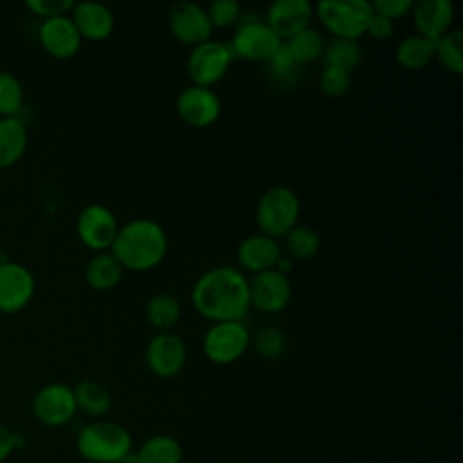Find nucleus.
Here are the masks:
<instances>
[{
  "mask_svg": "<svg viewBox=\"0 0 463 463\" xmlns=\"http://www.w3.org/2000/svg\"><path fill=\"white\" fill-rule=\"evenodd\" d=\"M192 304L212 322H242L251 307L248 279L233 266L210 268L194 282Z\"/></svg>",
  "mask_w": 463,
  "mask_h": 463,
  "instance_id": "1",
  "label": "nucleus"
},
{
  "mask_svg": "<svg viewBox=\"0 0 463 463\" xmlns=\"http://www.w3.org/2000/svg\"><path fill=\"white\" fill-rule=\"evenodd\" d=\"M434 58L449 72H463V33L459 29H449L436 40Z\"/></svg>",
  "mask_w": 463,
  "mask_h": 463,
  "instance_id": "28",
  "label": "nucleus"
},
{
  "mask_svg": "<svg viewBox=\"0 0 463 463\" xmlns=\"http://www.w3.org/2000/svg\"><path fill=\"white\" fill-rule=\"evenodd\" d=\"M34 277L20 262H0V311L16 313L24 309L34 295Z\"/></svg>",
  "mask_w": 463,
  "mask_h": 463,
  "instance_id": "14",
  "label": "nucleus"
},
{
  "mask_svg": "<svg viewBox=\"0 0 463 463\" xmlns=\"http://www.w3.org/2000/svg\"><path fill=\"white\" fill-rule=\"evenodd\" d=\"M351 87V72L340 67L324 65L318 76V89L329 98L344 96Z\"/></svg>",
  "mask_w": 463,
  "mask_h": 463,
  "instance_id": "33",
  "label": "nucleus"
},
{
  "mask_svg": "<svg viewBox=\"0 0 463 463\" xmlns=\"http://www.w3.org/2000/svg\"><path fill=\"white\" fill-rule=\"evenodd\" d=\"M313 18V4L307 0H275L266 11L264 22L284 40L309 27Z\"/></svg>",
  "mask_w": 463,
  "mask_h": 463,
  "instance_id": "16",
  "label": "nucleus"
},
{
  "mask_svg": "<svg viewBox=\"0 0 463 463\" xmlns=\"http://www.w3.org/2000/svg\"><path fill=\"white\" fill-rule=\"evenodd\" d=\"M237 29L228 42L233 58H244L248 61H257V63H268L284 40H280L275 31L260 20L257 14H251L248 18H239Z\"/></svg>",
  "mask_w": 463,
  "mask_h": 463,
  "instance_id": "6",
  "label": "nucleus"
},
{
  "mask_svg": "<svg viewBox=\"0 0 463 463\" xmlns=\"http://www.w3.org/2000/svg\"><path fill=\"white\" fill-rule=\"evenodd\" d=\"M166 20L172 36L188 47H195L210 40L213 31L206 9L192 0L172 4Z\"/></svg>",
  "mask_w": 463,
  "mask_h": 463,
  "instance_id": "9",
  "label": "nucleus"
},
{
  "mask_svg": "<svg viewBox=\"0 0 463 463\" xmlns=\"http://www.w3.org/2000/svg\"><path fill=\"white\" fill-rule=\"evenodd\" d=\"M76 450L90 463H118L132 452V436L119 423L96 420L78 432Z\"/></svg>",
  "mask_w": 463,
  "mask_h": 463,
  "instance_id": "3",
  "label": "nucleus"
},
{
  "mask_svg": "<svg viewBox=\"0 0 463 463\" xmlns=\"http://www.w3.org/2000/svg\"><path fill=\"white\" fill-rule=\"evenodd\" d=\"M177 116L190 127H210L221 116V99L208 87L190 85L175 99Z\"/></svg>",
  "mask_w": 463,
  "mask_h": 463,
  "instance_id": "15",
  "label": "nucleus"
},
{
  "mask_svg": "<svg viewBox=\"0 0 463 463\" xmlns=\"http://www.w3.org/2000/svg\"><path fill=\"white\" fill-rule=\"evenodd\" d=\"M76 412L72 387L65 383H47L40 387L33 398V414L45 427H61L69 423Z\"/></svg>",
  "mask_w": 463,
  "mask_h": 463,
  "instance_id": "11",
  "label": "nucleus"
},
{
  "mask_svg": "<svg viewBox=\"0 0 463 463\" xmlns=\"http://www.w3.org/2000/svg\"><path fill=\"white\" fill-rule=\"evenodd\" d=\"M250 344L262 358H279L286 349V336L275 326H262L250 338Z\"/></svg>",
  "mask_w": 463,
  "mask_h": 463,
  "instance_id": "32",
  "label": "nucleus"
},
{
  "mask_svg": "<svg viewBox=\"0 0 463 463\" xmlns=\"http://www.w3.org/2000/svg\"><path fill=\"white\" fill-rule=\"evenodd\" d=\"M313 11L335 38L344 40L364 36L374 13L369 0H320Z\"/></svg>",
  "mask_w": 463,
  "mask_h": 463,
  "instance_id": "5",
  "label": "nucleus"
},
{
  "mask_svg": "<svg viewBox=\"0 0 463 463\" xmlns=\"http://www.w3.org/2000/svg\"><path fill=\"white\" fill-rule=\"evenodd\" d=\"M280 257H282V248L279 241L264 233L248 235L237 246L239 264L251 273L273 269Z\"/></svg>",
  "mask_w": 463,
  "mask_h": 463,
  "instance_id": "18",
  "label": "nucleus"
},
{
  "mask_svg": "<svg viewBox=\"0 0 463 463\" xmlns=\"http://www.w3.org/2000/svg\"><path fill=\"white\" fill-rule=\"evenodd\" d=\"M208 13V18L212 22V27H232L239 22L241 14H242V9L239 5V2L235 0H215L208 5L206 9Z\"/></svg>",
  "mask_w": 463,
  "mask_h": 463,
  "instance_id": "35",
  "label": "nucleus"
},
{
  "mask_svg": "<svg viewBox=\"0 0 463 463\" xmlns=\"http://www.w3.org/2000/svg\"><path fill=\"white\" fill-rule=\"evenodd\" d=\"M76 409L90 418H101L109 412L112 396L109 389L96 380H81L76 387H72Z\"/></svg>",
  "mask_w": 463,
  "mask_h": 463,
  "instance_id": "23",
  "label": "nucleus"
},
{
  "mask_svg": "<svg viewBox=\"0 0 463 463\" xmlns=\"http://www.w3.org/2000/svg\"><path fill=\"white\" fill-rule=\"evenodd\" d=\"M248 295L251 307L262 313H279L291 300L289 277L277 269L253 273L248 279Z\"/></svg>",
  "mask_w": 463,
  "mask_h": 463,
  "instance_id": "12",
  "label": "nucleus"
},
{
  "mask_svg": "<svg viewBox=\"0 0 463 463\" xmlns=\"http://www.w3.org/2000/svg\"><path fill=\"white\" fill-rule=\"evenodd\" d=\"M286 250L291 259L307 260L315 257L320 248V237L315 228L306 224H297L286 235Z\"/></svg>",
  "mask_w": 463,
  "mask_h": 463,
  "instance_id": "30",
  "label": "nucleus"
},
{
  "mask_svg": "<svg viewBox=\"0 0 463 463\" xmlns=\"http://www.w3.org/2000/svg\"><path fill=\"white\" fill-rule=\"evenodd\" d=\"M145 317L148 324L159 333L170 331L181 318V302L172 293H156L145 306Z\"/></svg>",
  "mask_w": 463,
  "mask_h": 463,
  "instance_id": "24",
  "label": "nucleus"
},
{
  "mask_svg": "<svg viewBox=\"0 0 463 463\" xmlns=\"http://www.w3.org/2000/svg\"><path fill=\"white\" fill-rule=\"evenodd\" d=\"M123 266L110 251L96 253L85 266V280L96 291H109L123 279Z\"/></svg>",
  "mask_w": 463,
  "mask_h": 463,
  "instance_id": "21",
  "label": "nucleus"
},
{
  "mask_svg": "<svg viewBox=\"0 0 463 463\" xmlns=\"http://www.w3.org/2000/svg\"><path fill=\"white\" fill-rule=\"evenodd\" d=\"M289 52L295 56V60L304 67L306 63H311L318 58H322L324 47H326V40L322 36V33L315 27H306L300 33H297L295 36H291L286 42Z\"/></svg>",
  "mask_w": 463,
  "mask_h": 463,
  "instance_id": "27",
  "label": "nucleus"
},
{
  "mask_svg": "<svg viewBox=\"0 0 463 463\" xmlns=\"http://www.w3.org/2000/svg\"><path fill=\"white\" fill-rule=\"evenodd\" d=\"M412 22L418 29V34L430 40H438L449 29H452L454 5L450 0H421L414 2Z\"/></svg>",
  "mask_w": 463,
  "mask_h": 463,
  "instance_id": "20",
  "label": "nucleus"
},
{
  "mask_svg": "<svg viewBox=\"0 0 463 463\" xmlns=\"http://www.w3.org/2000/svg\"><path fill=\"white\" fill-rule=\"evenodd\" d=\"M300 215L298 195L284 184L268 188L257 201L255 221L260 233L273 239L284 237L291 228L297 226Z\"/></svg>",
  "mask_w": 463,
  "mask_h": 463,
  "instance_id": "4",
  "label": "nucleus"
},
{
  "mask_svg": "<svg viewBox=\"0 0 463 463\" xmlns=\"http://www.w3.org/2000/svg\"><path fill=\"white\" fill-rule=\"evenodd\" d=\"M434 47H436V40H430L416 33L403 38L398 43L394 56L402 67L416 71V69H423L432 61Z\"/></svg>",
  "mask_w": 463,
  "mask_h": 463,
  "instance_id": "25",
  "label": "nucleus"
},
{
  "mask_svg": "<svg viewBox=\"0 0 463 463\" xmlns=\"http://www.w3.org/2000/svg\"><path fill=\"white\" fill-rule=\"evenodd\" d=\"M118 463H137V459H136V452H130V454H127L123 459H119Z\"/></svg>",
  "mask_w": 463,
  "mask_h": 463,
  "instance_id": "40",
  "label": "nucleus"
},
{
  "mask_svg": "<svg viewBox=\"0 0 463 463\" xmlns=\"http://www.w3.org/2000/svg\"><path fill=\"white\" fill-rule=\"evenodd\" d=\"M232 60L233 54L228 42L206 40L192 47L186 60V74L192 85L212 89V85L219 83L226 76Z\"/></svg>",
  "mask_w": 463,
  "mask_h": 463,
  "instance_id": "7",
  "label": "nucleus"
},
{
  "mask_svg": "<svg viewBox=\"0 0 463 463\" xmlns=\"http://www.w3.org/2000/svg\"><path fill=\"white\" fill-rule=\"evenodd\" d=\"M24 103L22 81L9 71H0V118L14 116Z\"/></svg>",
  "mask_w": 463,
  "mask_h": 463,
  "instance_id": "31",
  "label": "nucleus"
},
{
  "mask_svg": "<svg viewBox=\"0 0 463 463\" xmlns=\"http://www.w3.org/2000/svg\"><path fill=\"white\" fill-rule=\"evenodd\" d=\"M38 38L42 47L58 60L72 58L81 45V36L69 14L43 20L38 29Z\"/></svg>",
  "mask_w": 463,
  "mask_h": 463,
  "instance_id": "17",
  "label": "nucleus"
},
{
  "mask_svg": "<svg viewBox=\"0 0 463 463\" xmlns=\"http://www.w3.org/2000/svg\"><path fill=\"white\" fill-rule=\"evenodd\" d=\"M145 362L152 374L159 378H174L186 364V345L181 336L170 331L157 333L146 344Z\"/></svg>",
  "mask_w": 463,
  "mask_h": 463,
  "instance_id": "13",
  "label": "nucleus"
},
{
  "mask_svg": "<svg viewBox=\"0 0 463 463\" xmlns=\"http://www.w3.org/2000/svg\"><path fill=\"white\" fill-rule=\"evenodd\" d=\"M118 230L119 224L116 215L112 213V210L99 203H90L78 213V237L87 248L94 250L96 253L110 250Z\"/></svg>",
  "mask_w": 463,
  "mask_h": 463,
  "instance_id": "10",
  "label": "nucleus"
},
{
  "mask_svg": "<svg viewBox=\"0 0 463 463\" xmlns=\"http://www.w3.org/2000/svg\"><path fill=\"white\" fill-rule=\"evenodd\" d=\"M392 33H394V22L373 13V16L367 24L365 34H369L374 40H387L392 36Z\"/></svg>",
  "mask_w": 463,
  "mask_h": 463,
  "instance_id": "39",
  "label": "nucleus"
},
{
  "mask_svg": "<svg viewBox=\"0 0 463 463\" xmlns=\"http://www.w3.org/2000/svg\"><path fill=\"white\" fill-rule=\"evenodd\" d=\"M74 0H27L25 7L31 9L34 14L42 16L43 20L54 16H65L72 11Z\"/></svg>",
  "mask_w": 463,
  "mask_h": 463,
  "instance_id": "36",
  "label": "nucleus"
},
{
  "mask_svg": "<svg viewBox=\"0 0 463 463\" xmlns=\"http://www.w3.org/2000/svg\"><path fill=\"white\" fill-rule=\"evenodd\" d=\"M322 58L326 65L340 67L351 72L362 61V47L358 40L333 38L331 42H326Z\"/></svg>",
  "mask_w": 463,
  "mask_h": 463,
  "instance_id": "29",
  "label": "nucleus"
},
{
  "mask_svg": "<svg viewBox=\"0 0 463 463\" xmlns=\"http://www.w3.org/2000/svg\"><path fill=\"white\" fill-rule=\"evenodd\" d=\"M168 250L165 228L148 217H137L119 226L110 253L123 269L148 271L159 266Z\"/></svg>",
  "mask_w": 463,
  "mask_h": 463,
  "instance_id": "2",
  "label": "nucleus"
},
{
  "mask_svg": "<svg viewBox=\"0 0 463 463\" xmlns=\"http://www.w3.org/2000/svg\"><path fill=\"white\" fill-rule=\"evenodd\" d=\"M69 16L74 22L81 40L87 38V40L99 42L109 38L114 31V14L107 5L99 2H92V0L76 2Z\"/></svg>",
  "mask_w": 463,
  "mask_h": 463,
  "instance_id": "19",
  "label": "nucleus"
},
{
  "mask_svg": "<svg viewBox=\"0 0 463 463\" xmlns=\"http://www.w3.org/2000/svg\"><path fill=\"white\" fill-rule=\"evenodd\" d=\"M24 443L25 439L20 432L0 423V463H4L14 450L22 449Z\"/></svg>",
  "mask_w": 463,
  "mask_h": 463,
  "instance_id": "38",
  "label": "nucleus"
},
{
  "mask_svg": "<svg viewBox=\"0 0 463 463\" xmlns=\"http://www.w3.org/2000/svg\"><path fill=\"white\" fill-rule=\"evenodd\" d=\"M137 463H181L183 449L174 436L156 434L136 452Z\"/></svg>",
  "mask_w": 463,
  "mask_h": 463,
  "instance_id": "26",
  "label": "nucleus"
},
{
  "mask_svg": "<svg viewBox=\"0 0 463 463\" xmlns=\"http://www.w3.org/2000/svg\"><path fill=\"white\" fill-rule=\"evenodd\" d=\"M27 148L25 123L16 118H0V168L14 165Z\"/></svg>",
  "mask_w": 463,
  "mask_h": 463,
  "instance_id": "22",
  "label": "nucleus"
},
{
  "mask_svg": "<svg viewBox=\"0 0 463 463\" xmlns=\"http://www.w3.org/2000/svg\"><path fill=\"white\" fill-rule=\"evenodd\" d=\"M250 338L244 322H212L203 336V351L210 362L228 365L246 353Z\"/></svg>",
  "mask_w": 463,
  "mask_h": 463,
  "instance_id": "8",
  "label": "nucleus"
},
{
  "mask_svg": "<svg viewBox=\"0 0 463 463\" xmlns=\"http://www.w3.org/2000/svg\"><path fill=\"white\" fill-rule=\"evenodd\" d=\"M373 11L391 22L411 13L414 2L412 0H374L371 2Z\"/></svg>",
  "mask_w": 463,
  "mask_h": 463,
  "instance_id": "37",
  "label": "nucleus"
},
{
  "mask_svg": "<svg viewBox=\"0 0 463 463\" xmlns=\"http://www.w3.org/2000/svg\"><path fill=\"white\" fill-rule=\"evenodd\" d=\"M269 72L275 76V80L284 81V83H293L302 69V65L295 60V56L289 52L286 42L280 45L277 54L268 61Z\"/></svg>",
  "mask_w": 463,
  "mask_h": 463,
  "instance_id": "34",
  "label": "nucleus"
}]
</instances>
